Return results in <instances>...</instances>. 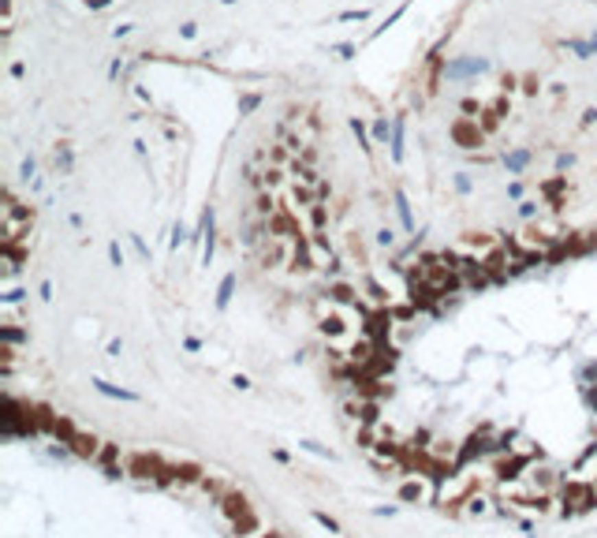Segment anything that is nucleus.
<instances>
[{"label":"nucleus","instance_id":"nucleus-41","mask_svg":"<svg viewBox=\"0 0 597 538\" xmlns=\"http://www.w3.org/2000/svg\"><path fill=\"white\" fill-rule=\"evenodd\" d=\"M298 445H303L306 452H314V456H321V460H325V456L332 460V456H336V452H329L325 445H318V441H310V438H306V441H298Z\"/></svg>","mask_w":597,"mask_h":538},{"label":"nucleus","instance_id":"nucleus-40","mask_svg":"<svg viewBox=\"0 0 597 538\" xmlns=\"http://www.w3.org/2000/svg\"><path fill=\"white\" fill-rule=\"evenodd\" d=\"M373 139H381V142L392 139V124H388V120H373Z\"/></svg>","mask_w":597,"mask_h":538},{"label":"nucleus","instance_id":"nucleus-55","mask_svg":"<svg viewBox=\"0 0 597 538\" xmlns=\"http://www.w3.org/2000/svg\"><path fill=\"white\" fill-rule=\"evenodd\" d=\"M508 199H523V183H508Z\"/></svg>","mask_w":597,"mask_h":538},{"label":"nucleus","instance_id":"nucleus-54","mask_svg":"<svg viewBox=\"0 0 597 538\" xmlns=\"http://www.w3.org/2000/svg\"><path fill=\"white\" fill-rule=\"evenodd\" d=\"M272 460H277V464H288V460H292V452H284V449H272Z\"/></svg>","mask_w":597,"mask_h":538},{"label":"nucleus","instance_id":"nucleus-63","mask_svg":"<svg viewBox=\"0 0 597 538\" xmlns=\"http://www.w3.org/2000/svg\"><path fill=\"white\" fill-rule=\"evenodd\" d=\"M594 482H597V475H594Z\"/></svg>","mask_w":597,"mask_h":538},{"label":"nucleus","instance_id":"nucleus-15","mask_svg":"<svg viewBox=\"0 0 597 538\" xmlns=\"http://www.w3.org/2000/svg\"><path fill=\"white\" fill-rule=\"evenodd\" d=\"M93 389L101 392V396H108V400H127V404H139V392H131V389H124V385H113V381H105V378H93Z\"/></svg>","mask_w":597,"mask_h":538},{"label":"nucleus","instance_id":"nucleus-17","mask_svg":"<svg viewBox=\"0 0 597 538\" xmlns=\"http://www.w3.org/2000/svg\"><path fill=\"white\" fill-rule=\"evenodd\" d=\"M179 486H202V478H206V471H202V464H194V460H179Z\"/></svg>","mask_w":597,"mask_h":538},{"label":"nucleus","instance_id":"nucleus-5","mask_svg":"<svg viewBox=\"0 0 597 538\" xmlns=\"http://www.w3.org/2000/svg\"><path fill=\"white\" fill-rule=\"evenodd\" d=\"M482 262H485V269H489V277H493V280H508V277H515V262H511V254H508L504 239H500L497 247H489V251L482 254Z\"/></svg>","mask_w":597,"mask_h":538},{"label":"nucleus","instance_id":"nucleus-16","mask_svg":"<svg viewBox=\"0 0 597 538\" xmlns=\"http://www.w3.org/2000/svg\"><path fill=\"white\" fill-rule=\"evenodd\" d=\"M292 202H295V206H314V202H318V187H314V179H295V183H292Z\"/></svg>","mask_w":597,"mask_h":538},{"label":"nucleus","instance_id":"nucleus-7","mask_svg":"<svg viewBox=\"0 0 597 538\" xmlns=\"http://www.w3.org/2000/svg\"><path fill=\"white\" fill-rule=\"evenodd\" d=\"M433 482H437V478H430V475H411V478H403V482H399V501H407V505H418V501H425V497H430V486Z\"/></svg>","mask_w":597,"mask_h":538},{"label":"nucleus","instance_id":"nucleus-50","mask_svg":"<svg viewBox=\"0 0 597 538\" xmlns=\"http://www.w3.org/2000/svg\"><path fill=\"white\" fill-rule=\"evenodd\" d=\"M456 191H459V194L471 191V176H456Z\"/></svg>","mask_w":597,"mask_h":538},{"label":"nucleus","instance_id":"nucleus-29","mask_svg":"<svg viewBox=\"0 0 597 538\" xmlns=\"http://www.w3.org/2000/svg\"><path fill=\"white\" fill-rule=\"evenodd\" d=\"M280 183H284V168L269 161V165L261 168V187H280Z\"/></svg>","mask_w":597,"mask_h":538},{"label":"nucleus","instance_id":"nucleus-26","mask_svg":"<svg viewBox=\"0 0 597 538\" xmlns=\"http://www.w3.org/2000/svg\"><path fill=\"white\" fill-rule=\"evenodd\" d=\"M0 340H8V344H23V340H27V329L15 326V322H4V326H0Z\"/></svg>","mask_w":597,"mask_h":538},{"label":"nucleus","instance_id":"nucleus-47","mask_svg":"<svg viewBox=\"0 0 597 538\" xmlns=\"http://www.w3.org/2000/svg\"><path fill=\"white\" fill-rule=\"evenodd\" d=\"M108 262H113V266H124V251H119V243H108Z\"/></svg>","mask_w":597,"mask_h":538},{"label":"nucleus","instance_id":"nucleus-58","mask_svg":"<svg viewBox=\"0 0 597 538\" xmlns=\"http://www.w3.org/2000/svg\"><path fill=\"white\" fill-rule=\"evenodd\" d=\"M30 176H34V157L23 161V179H30Z\"/></svg>","mask_w":597,"mask_h":538},{"label":"nucleus","instance_id":"nucleus-28","mask_svg":"<svg viewBox=\"0 0 597 538\" xmlns=\"http://www.w3.org/2000/svg\"><path fill=\"white\" fill-rule=\"evenodd\" d=\"M232 531L235 535H254V531H261V524H258V516H254V512H246V516H239L235 524H232Z\"/></svg>","mask_w":597,"mask_h":538},{"label":"nucleus","instance_id":"nucleus-48","mask_svg":"<svg viewBox=\"0 0 597 538\" xmlns=\"http://www.w3.org/2000/svg\"><path fill=\"white\" fill-rule=\"evenodd\" d=\"M179 38H187V41L198 38V27H194V23H183V27H179Z\"/></svg>","mask_w":597,"mask_h":538},{"label":"nucleus","instance_id":"nucleus-9","mask_svg":"<svg viewBox=\"0 0 597 538\" xmlns=\"http://www.w3.org/2000/svg\"><path fill=\"white\" fill-rule=\"evenodd\" d=\"M292 254V239L284 236H269V243L261 247V269H280Z\"/></svg>","mask_w":597,"mask_h":538},{"label":"nucleus","instance_id":"nucleus-4","mask_svg":"<svg viewBox=\"0 0 597 538\" xmlns=\"http://www.w3.org/2000/svg\"><path fill=\"white\" fill-rule=\"evenodd\" d=\"M448 139L456 142L459 150H478L489 135H485V127L478 124V116H456L448 127Z\"/></svg>","mask_w":597,"mask_h":538},{"label":"nucleus","instance_id":"nucleus-25","mask_svg":"<svg viewBox=\"0 0 597 538\" xmlns=\"http://www.w3.org/2000/svg\"><path fill=\"white\" fill-rule=\"evenodd\" d=\"M306 217H310V225L314 228H329V206H325V202H314V206H306Z\"/></svg>","mask_w":597,"mask_h":538},{"label":"nucleus","instance_id":"nucleus-62","mask_svg":"<svg viewBox=\"0 0 597 538\" xmlns=\"http://www.w3.org/2000/svg\"><path fill=\"white\" fill-rule=\"evenodd\" d=\"M594 53H597V34H594Z\"/></svg>","mask_w":597,"mask_h":538},{"label":"nucleus","instance_id":"nucleus-27","mask_svg":"<svg viewBox=\"0 0 597 538\" xmlns=\"http://www.w3.org/2000/svg\"><path fill=\"white\" fill-rule=\"evenodd\" d=\"M321 329L329 333V337H344V318H340L336 311H329V314H321Z\"/></svg>","mask_w":597,"mask_h":538},{"label":"nucleus","instance_id":"nucleus-1","mask_svg":"<svg viewBox=\"0 0 597 538\" xmlns=\"http://www.w3.org/2000/svg\"><path fill=\"white\" fill-rule=\"evenodd\" d=\"M597 505V482L594 478H567L560 486V508L564 516H583Z\"/></svg>","mask_w":597,"mask_h":538},{"label":"nucleus","instance_id":"nucleus-44","mask_svg":"<svg viewBox=\"0 0 597 538\" xmlns=\"http://www.w3.org/2000/svg\"><path fill=\"white\" fill-rule=\"evenodd\" d=\"M519 217H523V221H534V217H537V206H534V202H519Z\"/></svg>","mask_w":597,"mask_h":538},{"label":"nucleus","instance_id":"nucleus-42","mask_svg":"<svg viewBox=\"0 0 597 538\" xmlns=\"http://www.w3.org/2000/svg\"><path fill=\"white\" fill-rule=\"evenodd\" d=\"M183 239H187V228L176 225V228H172V243H168V247H172V251H179V247H183Z\"/></svg>","mask_w":597,"mask_h":538},{"label":"nucleus","instance_id":"nucleus-52","mask_svg":"<svg viewBox=\"0 0 597 538\" xmlns=\"http://www.w3.org/2000/svg\"><path fill=\"white\" fill-rule=\"evenodd\" d=\"M500 87H504V93H511V90L519 87V79H515V75H504V79H500Z\"/></svg>","mask_w":597,"mask_h":538},{"label":"nucleus","instance_id":"nucleus-12","mask_svg":"<svg viewBox=\"0 0 597 538\" xmlns=\"http://www.w3.org/2000/svg\"><path fill=\"white\" fill-rule=\"evenodd\" d=\"M541 199L560 213V210L567 206V179H564V176H549V179L541 183Z\"/></svg>","mask_w":597,"mask_h":538},{"label":"nucleus","instance_id":"nucleus-46","mask_svg":"<svg viewBox=\"0 0 597 538\" xmlns=\"http://www.w3.org/2000/svg\"><path fill=\"white\" fill-rule=\"evenodd\" d=\"M567 49H571L575 56H590V53H594V45H583V41H567Z\"/></svg>","mask_w":597,"mask_h":538},{"label":"nucleus","instance_id":"nucleus-31","mask_svg":"<svg viewBox=\"0 0 597 538\" xmlns=\"http://www.w3.org/2000/svg\"><path fill=\"white\" fill-rule=\"evenodd\" d=\"M463 512H471V516H485V512H489V501H485V497H482V493H478V490H474V493H471V497H467V501H463Z\"/></svg>","mask_w":597,"mask_h":538},{"label":"nucleus","instance_id":"nucleus-39","mask_svg":"<svg viewBox=\"0 0 597 538\" xmlns=\"http://www.w3.org/2000/svg\"><path fill=\"white\" fill-rule=\"evenodd\" d=\"M202 490H206V493H209V497H217V501H220V493H224V490H228V486H224V482H220V478H202Z\"/></svg>","mask_w":597,"mask_h":538},{"label":"nucleus","instance_id":"nucleus-24","mask_svg":"<svg viewBox=\"0 0 597 538\" xmlns=\"http://www.w3.org/2000/svg\"><path fill=\"white\" fill-rule=\"evenodd\" d=\"M392 199H396V210H399V221H403V228L411 232L414 228V213H411V202H407L403 191H392Z\"/></svg>","mask_w":597,"mask_h":538},{"label":"nucleus","instance_id":"nucleus-2","mask_svg":"<svg viewBox=\"0 0 597 538\" xmlns=\"http://www.w3.org/2000/svg\"><path fill=\"white\" fill-rule=\"evenodd\" d=\"M590 251H594L590 232H564L549 251H545V262L557 266V262H567V258H583V254H590Z\"/></svg>","mask_w":597,"mask_h":538},{"label":"nucleus","instance_id":"nucleus-57","mask_svg":"<svg viewBox=\"0 0 597 538\" xmlns=\"http://www.w3.org/2000/svg\"><path fill=\"white\" fill-rule=\"evenodd\" d=\"M340 19H344V23H355V19H366V12H344Z\"/></svg>","mask_w":597,"mask_h":538},{"label":"nucleus","instance_id":"nucleus-34","mask_svg":"<svg viewBox=\"0 0 597 538\" xmlns=\"http://www.w3.org/2000/svg\"><path fill=\"white\" fill-rule=\"evenodd\" d=\"M482 101L474 98V93H467V98H459V116H482Z\"/></svg>","mask_w":597,"mask_h":538},{"label":"nucleus","instance_id":"nucleus-35","mask_svg":"<svg viewBox=\"0 0 597 538\" xmlns=\"http://www.w3.org/2000/svg\"><path fill=\"white\" fill-rule=\"evenodd\" d=\"M288 157H292V146H288V142H277V146H269V161H272V165H284Z\"/></svg>","mask_w":597,"mask_h":538},{"label":"nucleus","instance_id":"nucleus-21","mask_svg":"<svg viewBox=\"0 0 597 538\" xmlns=\"http://www.w3.org/2000/svg\"><path fill=\"white\" fill-rule=\"evenodd\" d=\"M463 247H467V251H474V254H485L489 247H497V239H493L489 232H467Z\"/></svg>","mask_w":597,"mask_h":538},{"label":"nucleus","instance_id":"nucleus-51","mask_svg":"<svg viewBox=\"0 0 597 538\" xmlns=\"http://www.w3.org/2000/svg\"><path fill=\"white\" fill-rule=\"evenodd\" d=\"M318 524H321V527H329V531H340V524H336V519H329L325 512H318Z\"/></svg>","mask_w":597,"mask_h":538},{"label":"nucleus","instance_id":"nucleus-61","mask_svg":"<svg viewBox=\"0 0 597 538\" xmlns=\"http://www.w3.org/2000/svg\"><path fill=\"white\" fill-rule=\"evenodd\" d=\"M590 239H594V251H597V232H590Z\"/></svg>","mask_w":597,"mask_h":538},{"label":"nucleus","instance_id":"nucleus-8","mask_svg":"<svg viewBox=\"0 0 597 538\" xmlns=\"http://www.w3.org/2000/svg\"><path fill=\"white\" fill-rule=\"evenodd\" d=\"M217 505H220V512H224V516L232 519V524H235L239 516H246V512H254V508H250V497H246V493L239 490V486H228V490L220 493Z\"/></svg>","mask_w":597,"mask_h":538},{"label":"nucleus","instance_id":"nucleus-11","mask_svg":"<svg viewBox=\"0 0 597 538\" xmlns=\"http://www.w3.org/2000/svg\"><path fill=\"white\" fill-rule=\"evenodd\" d=\"M459 277H463L467 288H485V284H493V277H489V269H485L482 258H459Z\"/></svg>","mask_w":597,"mask_h":538},{"label":"nucleus","instance_id":"nucleus-43","mask_svg":"<svg viewBox=\"0 0 597 538\" xmlns=\"http://www.w3.org/2000/svg\"><path fill=\"white\" fill-rule=\"evenodd\" d=\"M314 187H318V199H321V202L332 199V183H329V179H314Z\"/></svg>","mask_w":597,"mask_h":538},{"label":"nucleus","instance_id":"nucleus-32","mask_svg":"<svg viewBox=\"0 0 597 538\" xmlns=\"http://www.w3.org/2000/svg\"><path fill=\"white\" fill-rule=\"evenodd\" d=\"M232 292H235V277L228 273V277L220 280V288H217V306H220V311H224V306L232 303Z\"/></svg>","mask_w":597,"mask_h":538},{"label":"nucleus","instance_id":"nucleus-10","mask_svg":"<svg viewBox=\"0 0 597 538\" xmlns=\"http://www.w3.org/2000/svg\"><path fill=\"white\" fill-rule=\"evenodd\" d=\"M101 445H105V441H101L97 434H90V430H75V438L67 441V449H71L75 460H93L101 452Z\"/></svg>","mask_w":597,"mask_h":538},{"label":"nucleus","instance_id":"nucleus-60","mask_svg":"<svg viewBox=\"0 0 597 538\" xmlns=\"http://www.w3.org/2000/svg\"><path fill=\"white\" fill-rule=\"evenodd\" d=\"M86 4L93 8V12H101V8H108V0H86Z\"/></svg>","mask_w":597,"mask_h":538},{"label":"nucleus","instance_id":"nucleus-18","mask_svg":"<svg viewBox=\"0 0 597 538\" xmlns=\"http://www.w3.org/2000/svg\"><path fill=\"white\" fill-rule=\"evenodd\" d=\"M329 299H332V303H362V299H358V288H351L347 280H332V284H329Z\"/></svg>","mask_w":597,"mask_h":538},{"label":"nucleus","instance_id":"nucleus-33","mask_svg":"<svg viewBox=\"0 0 597 538\" xmlns=\"http://www.w3.org/2000/svg\"><path fill=\"white\" fill-rule=\"evenodd\" d=\"M392 161H403V120L392 124Z\"/></svg>","mask_w":597,"mask_h":538},{"label":"nucleus","instance_id":"nucleus-49","mask_svg":"<svg viewBox=\"0 0 597 538\" xmlns=\"http://www.w3.org/2000/svg\"><path fill=\"white\" fill-rule=\"evenodd\" d=\"M288 146L298 153V150H303V135H298V131H288Z\"/></svg>","mask_w":597,"mask_h":538},{"label":"nucleus","instance_id":"nucleus-3","mask_svg":"<svg viewBox=\"0 0 597 538\" xmlns=\"http://www.w3.org/2000/svg\"><path fill=\"white\" fill-rule=\"evenodd\" d=\"M168 460L161 456V452H127L124 467H127V478H134V482H157L161 467H165Z\"/></svg>","mask_w":597,"mask_h":538},{"label":"nucleus","instance_id":"nucleus-13","mask_svg":"<svg viewBox=\"0 0 597 538\" xmlns=\"http://www.w3.org/2000/svg\"><path fill=\"white\" fill-rule=\"evenodd\" d=\"M485 67H489V64H485V60L463 56V60H456V64H448V67H445V75H448L452 82H456V79H467V75H482Z\"/></svg>","mask_w":597,"mask_h":538},{"label":"nucleus","instance_id":"nucleus-30","mask_svg":"<svg viewBox=\"0 0 597 538\" xmlns=\"http://www.w3.org/2000/svg\"><path fill=\"white\" fill-rule=\"evenodd\" d=\"M504 165L511 168V172H523V168L530 165V150H515V153H504Z\"/></svg>","mask_w":597,"mask_h":538},{"label":"nucleus","instance_id":"nucleus-45","mask_svg":"<svg viewBox=\"0 0 597 538\" xmlns=\"http://www.w3.org/2000/svg\"><path fill=\"white\" fill-rule=\"evenodd\" d=\"M377 243L385 247V251H392V247H396V236H392L388 228H381V232H377Z\"/></svg>","mask_w":597,"mask_h":538},{"label":"nucleus","instance_id":"nucleus-36","mask_svg":"<svg viewBox=\"0 0 597 538\" xmlns=\"http://www.w3.org/2000/svg\"><path fill=\"white\" fill-rule=\"evenodd\" d=\"M351 131H355V139H358V146H362V153H370V135H366V124H362V120H351Z\"/></svg>","mask_w":597,"mask_h":538},{"label":"nucleus","instance_id":"nucleus-22","mask_svg":"<svg viewBox=\"0 0 597 538\" xmlns=\"http://www.w3.org/2000/svg\"><path fill=\"white\" fill-rule=\"evenodd\" d=\"M75 430H79V426H75V418H67V415H56V423H53V430H49V434H53L56 441H64V445H67V441L75 438Z\"/></svg>","mask_w":597,"mask_h":538},{"label":"nucleus","instance_id":"nucleus-53","mask_svg":"<svg viewBox=\"0 0 597 538\" xmlns=\"http://www.w3.org/2000/svg\"><path fill=\"white\" fill-rule=\"evenodd\" d=\"M597 124V109H586L583 113V127H594Z\"/></svg>","mask_w":597,"mask_h":538},{"label":"nucleus","instance_id":"nucleus-6","mask_svg":"<svg viewBox=\"0 0 597 538\" xmlns=\"http://www.w3.org/2000/svg\"><path fill=\"white\" fill-rule=\"evenodd\" d=\"M266 232L269 236H284V239H295L298 232H303V225H298V217L288 206H277L266 217Z\"/></svg>","mask_w":597,"mask_h":538},{"label":"nucleus","instance_id":"nucleus-56","mask_svg":"<svg viewBox=\"0 0 597 538\" xmlns=\"http://www.w3.org/2000/svg\"><path fill=\"white\" fill-rule=\"evenodd\" d=\"M131 243H134V251H139V254H142V258H150V251H146V243H142V239H139V236H131Z\"/></svg>","mask_w":597,"mask_h":538},{"label":"nucleus","instance_id":"nucleus-59","mask_svg":"<svg viewBox=\"0 0 597 538\" xmlns=\"http://www.w3.org/2000/svg\"><path fill=\"white\" fill-rule=\"evenodd\" d=\"M232 385H235V389H250V381H246L243 374H235V378H232Z\"/></svg>","mask_w":597,"mask_h":538},{"label":"nucleus","instance_id":"nucleus-19","mask_svg":"<svg viewBox=\"0 0 597 538\" xmlns=\"http://www.w3.org/2000/svg\"><path fill=\"white\" fill-rule=\"evenodd\" d=\"M504 120H508V116L500 113L497 105H485V109H482V116H478V124L485 127V135H497V131H500V124H504Z\"/></svg>","mask_w":597,"mask_h":538},{"label":"nucleus","instance_id":"nucleus-23","mask_svg":"<svg viewBox=\"0 0 597 538\" xmlns=\"http://www.w3.org/2000/svg\"><path fill=\"white\" fill-rule=\"evenodd\" d=\"M254 210H258V217H269V213L277 210V199H272V187H258V194H254Z\"/></svg>","mask_w":597,"mask_h":538},{"label":"nucleus","instance_id":"nucleus-20","mask_svg":"<svg viewBox=\"0 0 597 538\" xmlns=\"http://www.w3.org/2000/svg\"><path fill=\"white\" fill-rule=\"evenodd\" d=\"M93 464H97L101 471H108V467H124V464H119V445L105 441V445H101V452L93 456Z\"/></svg>","mask_w":597,"mask_h":538},{"label":"nucleus","instance_id":"nucleus-38","mask_svg":"<svg viewBox=\"0 0 597 538\" xmlns=\"http://www.w3.org/2000/svg\"><path fill=\"white\" fill-rule=\"evenodd\" d=\"M258 105H261V93H246V98L239 101V116H250Z\"/></svg>","mask_w":597,"mask_h":538},{"label":"nucleus","instance_id":"nucleus-14","mask_svg":"<svg viewBox=\"0 0 597 538\" xmlns=\"http://www.w3.org/2000/svg\"><path fill=\"white\" fill-rule=\"evenodd\" d=\"M202 266H209L213 262V251H217V225H213V210H206V217H202Z\"/></svg>","mask_w":597,"mask_h":538},{"label":"nucleus","instance_id":"nucleus-37","mask_svg":"<svg viewBox=\"0 0 597 538\" xmlns=\"http://www.w3.org/2000/svg\"><path fill=\"white\" fill-rule=\"evenodd\" d=\"M519 90H523L526 98H537V90H541V82H537V75H523V79H519Z\"/></svg>","mask_w":597,"mask_h":538}]
</instances>
